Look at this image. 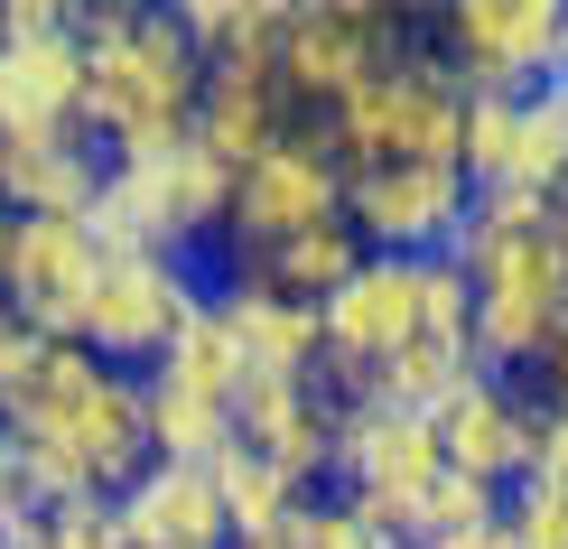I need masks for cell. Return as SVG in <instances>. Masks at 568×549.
<instances>
[{
    "instance_id": "30",
    "label": "cell",
    "mask_w": 568,
    "mask_h": 549,
    "mask_svg": "<svg viewBox=\"0 0 568 549\" xmlns=\"http://www.w3.org/2000/svg\"><path fill=\"white\" fill-rule=\"evenodd\" d=\"M523 382H531V400H540L550 419H568V326L550 336V354H540V364H531Z\"/></svg>"
},
{
    "instance_id": "20",
    "label": "cell",
    "mask_w": 568,
    "mask_h": 549,
    "mask_svg": "<svg viewBox=\"0 0 568 549\" xmlns=\"http://www.w3.org/2000/svg\"><path fill=\"white\" fill-rule=\"evenodd\" d=\"M215 279V271H205ZM215 307L243 345V382H326V345H317V307H290L252 279H215Z\"/></svg>"
},
{
    "instance_id": "17",
    "label": "cell",
    "mask_w": 568,
    "mask_h": 549,
    "mask_svg": "<svg viewBox=\"0 0 568 549\" xmlns=\"http://www.w3.org/2000/svg\"><path fill=\"white\" fill-rule=\"evenodd\" d=\"M112 159L84 131H47V140H10L0 150V214L19 224H93Z\"/></svg>"
},
{
    "instance_id": "27",
    "label": "cell",
    "mask_w": 568,
    "mask_h": 549,
    "mask_svg": "<svg viewBox=\"0 0 568 549\" xmlns=\"http://www.w3.org/2000/svg\"><path fill=\"white\" fill-rule=\"evenodd\" d=\"M280 549H400L383 521H364L345 504V494H307V504L290 512V531H280Z\"/></svg>"
},
{
    "instance_id": "19",
    "label": "cell",
    "mask_w": 568,
    "mask_h": 549,
    "mask_svg": "<svg viewBox=\"0 0 568 549\" xmlns=\"http://www.w3.org/2000/svg\"><path fill=\"white\" fill-rule=\"evenodd\" d=\"M112 531H122V549H233L215 466H150L112 504Z\"/></svg>"
},
{
    "instance_id": "18",
    "label": "cell",
    "mask_w": 568,
    "mask_h": 549,
    "mask_svg": "<svg viewBox=\"0 0 568 549\" xmlns=\"http://www.w3.org/2000/svg\"><path fill=\"white\" fill-rule=\"evenodd\" d=\"M298 112L280 93V57H224L205 65V103H196V140L224 159V169H252L271 140H290Z\"/></svg>"
},
{
    "instance_id": "26",
    "label": "cell",
    "mask_w": 568,
    "mask_h": 549,
    "mask_svg": "<svg viewBox=\"0 0 568 549\" xmlns=\"http://www.w3.org/2000/svg\"><path fill=\"white\" fill-rule=\"evenodd\" d=\"M410 549H504V494L447 475L429 504H419V521H410Z\"/></svg>"
},
{
    "instance_id": "3",
    "label": "cell",
    "mask_w": 568,
    "mask_h": 549,
    "mask_svg": "<svg viewBox=\"0 0 568 549\" xmlns=\"http://www.w3.org/2000/svg\"><path fill=\"white\" fill-rule=\"evenodd\" d=\"M466 298H476V364L485 373H531L550 336L568 326V252H559V205L540 196H476V224L457 243Z\"/></svg>"
},
{
    "instance_id": "24",
    "label": "cell",
    "mask_w": 568,
    "mask_h": 549,
    "mask_svg": "<svg viewBox=\"0 0 568 549\" xmlns=\"http://www.w3.org/2000/svg\"><path fill=\"white\" fill-rule=\"evenodd\" d=\"M159 373L178 382V392H196V400H224L233 410V392H243V345H233V326H224V307L215 289H205V307L186 317V336L159 354Z\"/></svg>"
},
{
    "instance_id": "14",
    "label": "cell",
    "mask_w": 568,
    "mask_h": 549,
    "mask_svg": "<svg viewBox=\"0 0 568 549\" xmlns=\"http://www.w3.org/2000/svg\"><path fill=\"white\" fill-rule=\"evenodd\" d=\"M93 279H103V233H93V224H19L10 233L0 298H10L19 326L75 345L84 336V307H93Z\"/></svg>"
},
{
    "instance_id": "12",
    "label": "cell",
    "mask_w": 568,
    "mask_h": 549,
    "mask_svg": "<svg viewBox=\"0 0 568 549\" xmlns=\"http://www.w3.org/2000/svg\"><path fill=\"white\" fill-rule=\"evenodd\" d=\"M345 224L383 261H429L457 252L476 224V177L466 169H354L345 177Z\"/></svg>"
},
{
    "instance_id": "25",
    "label": "cell",
    "mask_w": 568,
    "mask_h": 549,
    "mask_svg": "<svg viewBox=\"0 0 568 549\" xmlns=\"http://www.w3.org/2000/svg\"><path fill=\"white\" fill-rule=\"evenodd\" d=\"M186 38H196L205 65L224 57H280V29H290V10L280 0H186Z\"/></svg>"
},
{
    "instance_id": "13",
    "label": "cell",
    "mask_w": 568,
    "mask_h": 549,
    "mask_svg": "<svg viewBox=\"0 0 568 549\" xmlns=\"http://www.w3.org/2000/svg\"><path fill=\"white\" fill-rule=\"evenodd\" d=\"M540 428H550V410L531 400L523 373H476L457 400L438 410V447H447V475H466V485H494L513 494L540 457Z\"/></svg>"
},
{
    "instance_id": "16",
    "label": "cell",
    "mask_w": 568,
    "mask_h": 549,
    "mask_svg": "<svg viewBox=\"0 0 568 549\" xmlns=\"http://www.w3.org/2000/svg\"><path fill=\"white\" fill-rule=\"evenodd\" d=\"M75 19H65V29H10V19H0V150H10V140H47V131H84L75 122V103H84Z\"/></svg>"
},
{
    "instance_id": "6",
    "label": "cell",
    "mask_w": 568,
    "mask_h": 549,
    "mask_svg": "<svg viewBox=\"0 0 568 549\" xmlns=\"http://www.w3.org/2000/svg\"><path fill=\"white\" fill-rule=\"evenodd\" d=\"M224 214H233V169L205 140H178V150H150V159H112L93 233L112 252L205 261V243H224Z\"/></svg>"
},
{
    "instance_id": "31",
    "label": "cell",
    "mask_w": 568,
    "mask_h": 549,
    "mask_svg": "<svg viewBox=\"0 0 568 549\" xmlns=\"http://www.w3.org/2000/svg\"><path fill=\"white\" fill-rule=\"evenodd\" d=\"M523 485L568 494V419H550V428H540V457H531V475H523Z\"/></svg>"
},
{
    "instance_id": "11",
    "label": "cell",
    "mask_w": 568,
    "mask_h": 549,
    "mask_svg": "<svg viewBox=\"0 0 568 549\" xmlns=\"http://www.w3.org/2000/svg\"><path fill=\"white\" fill-rule=\"evenodd\" d=\"M317 224H345V169L317 122L271 140L252 169H233V214H224V261H262Z\"/></svg>"
},
{
    "instance_id": "21",
    "label": "cell",
    "mask_w": 568,
    "mask_h": 549,
    "mask_svg": "<svg viewBox=\"0 0 568 549\" xmlns=\"http://www.w3.org/2000/svg\"><path fill=\"white\" fill-rule=\"evenodd\" d=\"M354 271H364L354 224H317V233H298V243H280L262 261H215V279H252V289H271V298H290V307H326Z\"/></svg>"
},
{
    "instance_id": "8",
    "label": "cell",
    "mask_w": 568,
    "mask_h": 549,
    "mask_svg": "<svg viewBox=\"0 0 568 549\" xmlns=\"http://www.w3.org/2000/svg\"><path fill=\"white\" fill-rule=\"evenodd\" d=\"M410 47H419L410 10H383V0H307L280 29V93H290L298 122H326L354 84H373Z\"/></svg>"
},
{
    "instance_id": "29",
    "label": "cell",
    "mask_w": 568,
    "mask_h": 549,
    "mask_svg": "<svg viewBox=\"0 0 568 549\" xmlns=\"http://www.w3.org/2000/svg\"><path fill=\"white\" fill-rule=\"evenodd\" d=\"M47 549H122V531H112V504H84V512H47Z\"/></svg>"
},
{
    "instance_id": "10",
    "label": "cell",
    "mask_w": 568,
    "mask_h": 549,
    "mask_svg": "<svg viewBox=\"0 0 568 549\" xmlns=\"http://www.w3.org/2000/svg\"><path fill=\"white\" fill-rule=\"evenodd\" d=\"M215 279L196 261H159V252H112L103 243V279H93L84 307V354H103L112 373H159V354L186 336V317L205 307Z\"/></svg>"
},
{
    "instance_id": "28",
    "label": "cell",
    "mask_w": 568,
    "mask_h": 549,
    "mask_svg": "<svg viewBox=\"0 0 568 549\" xmlns=\"http://www.w3.org/2000/svg\"><path fill=\"white\" fill-rule=\"evenodd\" d=\"M504 549H568V494L513 485L504 494Z\"/></svg>"
},
{
    "instance_id": "33",
    "label": "cell",
    "mask_w": 568,
    "mask_h": 549,
    "mask_svg": "<svg viewBox=\"0 0 568 549\" xmlns=\"http://www.w3.org/2000/svg\"><path fill=\"white\" fill-rule=\"evenodd\" d=\"M559 93H568V75H559Z\"/></svg>"
},
{
    "instance_id": "22",
    "label": "cell",
    "mask_w": 568,
    "mask_h": 549,
    "mask_svg": "<svg viewBox=\"0 0 568 549\" xmlns=\"http://www.w3.org/2000/svg\"><path fill=\"white\" fill-rule=\"evenodd\" d=\"M215 494H224L233 549H271L280 531H290V512L307 504V494L290 485V475H280V466H262L252 447H224V457H215Z\"/></svg>"
},
{
    "instance_id": "32",
    "label": "cell",
    "mask_w": 568,
    "mask_h": 549,
    "mask_svg": "<svg viewBox=\"0 0 568 549\" xmlns=\"http://www.w3.org/2000/svg\"><path fill=\"white\" fill-rule=\"evenodd\" d=\"M559 252H568V196H559Z\"/></svg>"
},
{
    "instance_id": "5",
    "label": "cell",
    "mask_w": 568,
    "mask_h": 549,
    "mask_svg": "<svg viewBox=\"0 0 568 549\" xmlns=\"http://www.w3.org/2000/svg\"><path fill=\"white\" fill-rule=\"evenodd\" d=\"M326 150L336 169H457L466 150V84L438 65V47L419 38L400 65H383L373 84H354L336 112H326Z\"/></svg>"
},
{
    "instance_id": "23",
    "label": "cell",
    "mask_w": 568,
    "mask_h": 549,
    "mask_svg": "<svg viewBox=\"0 0 568 549\" xmlns=\"http://www.w3.org/2000/svg\"><path fill=\"white\" fill-rule=\"evenodd\" d=\"M140 382H150V457L159 466H215L233 447V410H224V400L178 392L169 373H140Z\"/></svg>"
},
{
    "instance_id": "1",
    "label": "cell",
    "mask_w": 568,
    "mask_h": 549,
    "mask_svg": "<svg viewBox=\"0 0 568 549\" xmlns=\"http://www.w3.org/2000/svg\"><path fill=\"white\" fill-rule=\"evenodd\" d=\"M0 447H10L19 494L47 512H84V504H122L150 475V382L112 373L84 345H47L29 392L0 410Z\"/></svg>"
},
{
    "instance_id": "7",
    "label": "cell",
    "mask_w": 568,
    "mask_h": 549,
    "mask_svg": "<svg viewBox=\"0 0 568 549\" xmlns=\"http://www.w3.org/2000/svg\"><path fill=\"white\" fill-rule=\"evenodd\" d=\"M438 485H447V447H438L429 410H392V400H345L336 410V475H326V494H345L364 521H383L400 549H410V521Z\"/></svg>"
},
{
    "instance_id": "4",
    "label": "cell",
    "mask_w": 568,
    "mask_h": 549,
    "mask_svg": "<svg viewBox=\"0 0 568 549\" xmlns=\"http://www.w3.org/2000/svg\"><path fill=\"white\" fill-rule=\"evenodd\" d=\"M466 326H476V298H466L457 252H429V261H383V252H364V271L317 307L326 392H336V400H364V382L383 373L392 354H410L419 336H466ZM466 345H476V336H466Z\"/></svg>"
},
{
    "instance_id": "34",
    "label": "cell",
    "mask_w": 568,
    "mask_h": 549,
    "mask_svg": "<svg viewBox=\"0 0 568 549\" xmlns=\"http://www.w3.org/2000/svg\"><path fill=\"white\" fill-rule=\"evenodd\" d=\"M271 549H280V540H271Z\"/></svg>"
},
{
    "instance_id": "2",
    "label": "cell",
    "mask_w": 568,
    "mask_h": 549,
    "mask_svg": "<svg viewBox=\"0 0 568 549\" xmlns=\"http://www.w3.org/2000/svg\"><path fill=\"white\" fill-rule=\"evenodd\" d=\"M84 47V103L75 122L103 159H150L196 140V103H205V57L186 38L178 10H84L75 19Z\"/></svg>"
},
{
    "instance_id": "15",
    "label": "cell",
    "mask_w": 568,
    "mask_h": 549,
    "mask_svg": "<svg viewBox=\"0 0 568 549\" xmlns=\"http://www.w3.org/2000/svg\"><path fill=\"white\" fill-rule=\"evenodd\" d=\"M336 410L345 400L326 382H243L233 392V447L280 466L298 494H326V475H336Z\"/></svg>"
},
{
    "instance_id": "9",
    "label": "cell",
    "mask_w": 568,
    "mask_h": 549,
    "mask_svg": "<svg viewBox=\"0 0 568 549\" xmlns=\"http://www.w3.org/2000/svg\"><path fill=\"white\" fill-rule=\"evenodd\" d=\"M419 38L466 93H550L568 75V0H457Z\"/></svg>"
}]
</instances>
